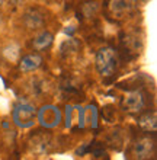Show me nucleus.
Here are the masks:
<instances>
[{
  "instance_id": "nucleus-3",
  "label": "nucleus",
  "mask_w": 157,
  "mask_h": 160,
  "mask_svg": "<svg viewBox=\"0 0 157 160\" xmlns=\"http://www.w3.org/2000/svg\"><path fill=\"white\" fill-rule=\"evenodd\" d=\"M109 9L116 18H125L137 9V2L135 0H110Z\"/></svg>"
},
{
  "instance_id": "nucleus-7",
  "label": "nucleus",
  "mask_w": 157,
  "mask_h": 160,
  "mask_svg": "<svg viewBox=\"0 0 157 160\" xmlns=\"http://www.w3.org/2000/svg\"><path fill=\"white\" fill-rule=\"evenodd\" d=\"M23 22H25L26 28H29V29H39V28L44 26V16L39 10L31 9L25 13Z\"/></svg>"
},
{
  "instance_id": "nucleus-1",
  "label": "nucleus",
  "mask_w": 157,
  "mask_h": 160,
  "mask_svg": "<svg viewBox=\"0 0 157 160\" xmlns=\"http://www.w3.org/2000/svg\"><path fill=\"white\" fill-rule=\"evenodd\" d=\"M95 66L96 70L99 72V74L103 77L112 76L118 67V58H116V52L115 50L106 47V48H101L96 54L95 58Z\"/></svg>"
},
{
  "instance_id": "nucleus-4",
  "label": "nucleus",
  "mask_w": 157,
  "mask_h": 160,
  "mask_svg": "<svg viewBox=\"0 0 157 160\" xmlns=\"http://www.w3.org/2000/svg\"><path fill=\"white\" fill-rule=\"evenodd\" d=\"M154 140L150 137H143L135 143L134 146V154L138 159H149L151 154L154 153Z\"/></svg>"
},
{
  "instance_id": "nucleus-8",
  "label": "nucleus",
  "mask_w": 157,
  "mask_h": 160,
  "mask_svg": "<svg viewBox=\"0 0 157 160\" xmlns=\"http://www.w3.org/2000/svg\"><path fill=\"white\" fill-rule=\"evenodd\" d=\"M52 44V35L48 32V31H44V32H41V34L38 35V37H35L34 42H32V45H34V48L37 51H42L45 50V48H48V47Z\"/></svg>"
},
{
  "instance_id": "nucleus-2",
  "label": "nucleus",
  "mask_w": 157,
  "mask_h": 160,
  "mask_svg": "<svg viewBox=\"0 0 157 160\" xmlns=\"http://www.w3.org/2000/svg\"><path fill=\"white\" fill-rule=\"evenodd\" d=\"M13 118L19 127H23V128L31 127L35 121V108L28 103L17 105L13 111Z\"/></svg>"
},
{
  "instance_id": "nucleus-9",
  "label": "nucleus",
  "mask_w": 157,
  "mask_h": 160,
  "mask_svg": "<svg viewBox=\"0 0 157 160\" xmlns=\"http://www.w3.org/2000/svg\"><path fill=\"white\" fill-rule=\"evenodd\" d=\"M140 127L144 131H156L157 124H156V115L154 114H147L140 119Z\"/></svg>"
},
{
  "instance_id": "nucleus-6",
  "label": "nucleus",
  "mask_w": 157,
  "mask_h": 160,
  "mask_svg": "<svg viewBox=\"0 0 157 160\" xmlns=\"http://www.w3.org/2000/svg\"><path fill=\"white\" fill-rule=\"evenodd\" d=\"M41 64H42V57H41V55L29 54V55H25V57L19 61V70L23 73L35 72L37 68L41 67Z\"/></svg>"
},
{
  "instance_id": "nucleus-10",
  "label": "nucleus",
  "mask_w": 157,
  "mask_h": 160,
  "mask_svg": "<svg viewBox=\"0 0 157 160\" xmlns=\"http://www.w3.org/2000/svg\"><path fill=\"white\" fill-rule=\"evenodd\" d=\"M2 4H3V0H0V6H2Z\"/></svg>"
},
{
  "instance_id": "nucleus-5",
  "label": "nucleus",
  "mask_w": 157,
  "mask_h": 160,
  "mask_svg": "<svg viewBox=\"0 0 157 160\" xmlns=\"http://www.w3.org/2000/svg\"><path fill=\"white\" fill-rule=\"evenodd\" d=\"M122 105L125 108V111L138 112L144 106V98H143V95L140 92H130L127 96L124 98Z\"/></svg>"
}]
</instances>
